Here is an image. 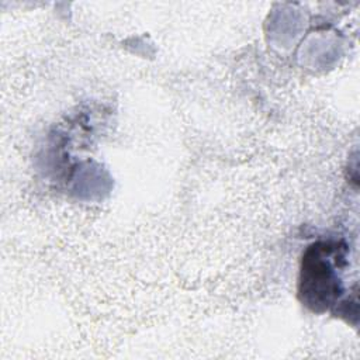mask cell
I'll return each instance as SVG.
<instances>
[{"label": "cell", "mask_w": 360, "mask_h": 360, "mask_svg": "<svg viewBox=\"0 0 360 360\" xmlns=\"http://www.w3.org/2000/svg\"><path fill=\"white\" fill-rule=\"evenodd\" d=\"M345 266V249L319 242L308 248L302 259L300 295L315 311L333 304L340 295L338 269Z\"/></svg>", "instance_id": "obj_1"}]
</instances>
